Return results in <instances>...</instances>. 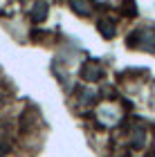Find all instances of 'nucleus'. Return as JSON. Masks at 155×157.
<instances>
[{
  "instance_id": "7ed1b4c3",
  "label": "nucleus",
  "mask_w": 155,
  "mask_h": 157,
  "mask_svg": "<svg viewBox=\"0 0 155 157\" xmlns=\"http://www.w3.org/2000/svg\"><path fill=\"white\" fill-rule=\"evenodd\" d=\"M72 9H74L76 13H81V16H86V13H90L92 7H88L86 0H72Z\"/></svg>"
},
{
  "instance_id": "f257e3e1",
  "label": "nucleus",
  "mask_w": 155,
  "mask_h": 157,
  "mask_svg": "<svg viewBox=\"0 0 155 157\" xmlns=\"http://www.w3.org/2000/svg\"><path fill=\"white\" fill-rule=\"evenodd\" d=\"M81 76L86 78V81H97V78H101V67L97 65V63L88 61L86 65H83V70H81Z\"/></svg>"
},
{
  "instance_id": "f03ea898",
  "label": "nucleus",
  "mask_w": 155,
  "mask_h": 157,
  "mask_svg": "<svg viewBox=\"0 0 155 157\" xmlns=\"http://www.w3.org/2000/svg\"><path fill=\"white\" fill-rule=\"evenodd\" d=\"M45 16H47V5L43 2V0H41V2L32 9V18H34V20H43Z\"/></svg>"
}]
</instances>
